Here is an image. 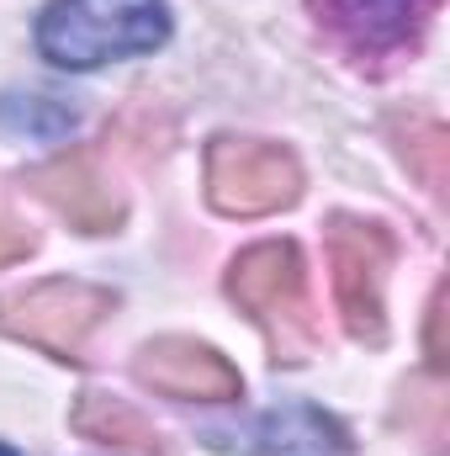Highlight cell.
<instances>
[{
  "mask_svg": "<svg viewBox=\"0 0 450 456\" xmlns=\"http://www.w3.org/2000/svg\"><path fill=\"white\" fill-rule=\"evenodd\" d=\"M170 37L165 0H48L37 16V53L59 69H96L154 53Z\"/></svg>",
  "mask_w": 450,
  "mask_h": 456,
  "instance_id": "6da1fadb",
  "label": "cell"
},
{
  "mask_svg": "<svg viewBox=\"0 0 450 456\" xmlns=\"http://www.w3.org/2000/svg\"><path fill=\"white\" fill-rule=\"evenodd\" d=\"M228 297L270 335L276 355L297 361L308 340H313V324H308V271H302V255L297 244H254L244 249L233 265H228Z\"/></svg>",
  "mask_w": 450,
  "mask_h": 456,
  "instance_id": "7a4b0ae2",
  "label": "cell"
},
{
  "mask_svg": "<svg viewBox=\"0 0 450 456\" xmlns=\"http://www.w3.org/2000/svg\"><path fill=\"white\" fill-rule=\"evenodd\" d=\"M302 191V170L281 143L260 138H218L207 149V197L228 218H260L292 208Z\"/></svg>",
  "mask_w": 450,
  "mask_h": 456,
  "instance_id": "3957f363",
  "label": "cell"
},
{
  "mask_svg": "<svg viewBox=\"0 0 450 456\" xmlns=\"http://www.w3.org/2000/svg\"><path fill=\"white\" fill-rule=\"evenodd\" d=\"M392 265V233L382 224L334 218L329 224V271H334V303L339 319L355 340L382 345V276Z\"/></svg>",
  "mask_w": 450,
  "mask_h": 456,
  "instance_id": "277c9868",
  "label": "cell"
},
{
  "mask_svg": "<svg viewBox=\"0 0 450 456\" xmlns=\"http://www.w3.org/2000/svg\"><path fill=\"white\" fill-rule=\"evenodd\" d=\"M112 308V292L91 287V281H43L32 292H16L0 303V324L27 345H43L53 355H75L80 340L101 324V314Z\"/></svg>",
  "mask_w": 450,
  "mask_h": 456,
  "instance_id": "5b68a950",
  "label": "cell"
},
{
  "mask_svg": "<svg viewBox=\"0 0 450 456\" xmlns=\"http://www.w3.org/2000/svg\"><path fill=\"white\" fill-rule=\"evenodd\" d=\"M138 382L165 393V398H197V403H228L238 398V371L228 366L213 345L186 340V335H165V340H149L133 361Z\"/></svg>",
  "mask_w": 450,
  "mask_h": 456,
  "instance_id": "8992f818",
  "label": "cell"
},
{
  "mask_svg": "<svg viewBox=\"0 0 450 456\" xmlns=\"http://www.w3.org/2000/svg\"><path fill=\"white\" fill-rule=\"evenodd\" d=\"M435 0H318V21L366 64L419 43Z\"/></svg>",
  "mask_w": 450,
  "mask_h": 456,
  "instance_id": "52a82bcc",
  "label": "cell"
},
{
  "mask_svg": "<svg viewBox=\"0 0 450 456\" xmlns=\"http://www.w3.org/2000/svg\"><path fill=\"white\" fill-rule=\"evenodd\" d=\"M32 186L59 218H69L80 233H107V228L122 224V197L101 175L96 154H64V159L32 170Z\"/></svg>",
  "mask_w": 450,
  "mask_h": 456,
  "instance_id": "ba28073f",
  "label": "cell"
},
{
  "mask_svg": "<svg viewBox=\"0 0 450 456\" xmlns=\"http://www.w3.org/2000/svg\"><path fill=\"white\" fill-rule=\"evenodd\" d=\"M238 456H350V436L334 414L313 403H286L249 425Z\"/></svg>",
  "mask_w": 450,
  "mask_h": 456,
  "instance_id": "9c48e42d",
  "label": "cell"
},
{
  "mask_svg": "<svg viewBox=\"0 0 450 456\" xmlns=\"http://www.w3.org/2000/svg\"><path fill=\"white\" fill-rule=\"evenodd\" d=\"M75 430L91 436V441H107V446H127V452H165L159 446V430L138 409H127L122 398H107V393H85L80 398Z\"/></svg>",
  "mask_w": 450,
  "mask_h": 456,
  "instance_id": "30bf717a",
  "label": "cell"
},
{
  "mask_svg": "<svg viewBox=\"0 0 450 456\" xmlns=\"http://www.w3.org/2000/svg\"><path fill=\"white\" fill-rule=\"evenodd\" d=\"M0 122L16 127V133H37V138H48V133L75 127V112H64L53 96H5V102H0Z\"/></svg>",
  "mask_w": 450,
  "mask_h": 456,
  "instance_id": "8fae6325",
  "label": "cell"
},
{
  "mask_svg": "<svg viewBox=\"0 0 450 456\" xmlns=\"http://www.w3.org/2000/svg\"><path fill=\"white\" fill-rule=\"evenodd\" d=\"M403 154H408V165L424 175V186H440V181H446V165H440V154H446V133H440V127H424V143H408Z\"/></svg>",
  "mask_w": 450,
  "mask_h": 456,
  "instance_id": "7c38bea8",
  "label": "cell"
},
{
  "mask_svg": "<svg viewBox=\"0 0 450 456\" xmlns=\"http://www.w3.org/2000/svg\"><path fill=\"white\" fill-rule=\"evenodd\" d=\"M32 244H37V233H32V228H27L16 213H11V208H5V202H0V265L21 260Z\"/></svg>",
  "mask_w": 450,
  "mask_h": 456,
  "instance_id": "4fadbf2b",
  "label": "cell"
},
{
  "mask_svg": "<svg viewBox=\"0 0 450 456\" xmlns=\"http://www.w3.org/2000/svg\"><path fill=\"white\" fill-rule=\"evenodd\" d=\"M440 324H446V292H435V303H430V366H435V371L446 366V340H440Z\"/></svg>",
  "mask_w": 450,
  "mask_h": 456,
  "instance_id": "5bb4252c",
  "label": "cell"
},
{
  "mask_svg": "<svg viewBox=\"0 0 450 456\" xmlns=\"http://www.w3.org/2000/svg\"><path fill=\"white\" fill-rule=\"evenodd\" d=\"M0 456H16V452H11V446H0Z\"/></svg>",
  "mask_w": 450,
  "mask_h": 456,
  "instance_id": "9a60e30c",
  "label": "cell"
}]
</instances>
